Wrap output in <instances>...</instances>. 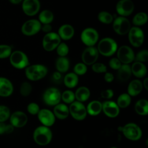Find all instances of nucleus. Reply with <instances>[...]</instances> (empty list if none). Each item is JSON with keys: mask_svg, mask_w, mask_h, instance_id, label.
Here are the masks:
<instances>
[{"mask_svg": "<svg viewBox=\"0 0 148 148\" xmlns=\"http://www.w3.org/2000/svg\"><path fill=\"white\" fill-rule=\"evenodd\" d=\"M118 49L116 41L113 39L106 37L102 38L98 44L97 50L99 54L105 57H110L113 56Z\"/></svg>", "mask_w": 148, "mask_h": 148, "instance_id": "1", "label": "nucleus"}, {"mask_svg": "<svg viewBox=\"0 0 148 148\" xmlns=\"http://www.w3.org/2000/svg\"><path fill=\"white\" fill-rule=\"evenodd\" d=\"M53 134L49 127L41 125L38 127L34 131L33 138L35 142L40 146L48 145L51 140Z\"/></svg>", "mask_w": 148, "mask_h": 148, "instance_id": "2", "label": "nucleus"}, {"mask_svg": "<svg viewBox=\"0 0 148 148\" xmlns=\"http://www.w3.org/2000/svg\"><path fill=\"white\" fill-rule=\"evenodd\" d=\"M25 69V76L31 81H37L43 78L48 72L47 67L42 64L29 65Z\"/></svg>", "mask_w": 148, "mask_h": 148, "instance_id": "3", "label": "nucleus"}, {"mask_svg": "<svg viewBox=\"0 0 148 148\" xmlns=\"http://www.w3.org/2000/svg\"><path fill=\"white\" fill-rule=\"evenodd\" d=\"M9 58L10 64L16 69H24L29 65L27 56L22 51L16 50L12 51Z\"/></svg>", "mask_w": 148, "mask_h": 148, "instance_id": "4", "label": "nucleus"}, {"mask_svg": "<svg viewBox=\"0 0 148 148\" xmlns=\"http://www.w3.org/2000/svg\"><path fill=\"white\" fill-rule=\"evenodd\" d=\"M119 130L122 131L126 138L133 141L139 140L142 135L140 128L133 123H130L123 127H120Z\"/></svg>", "mask_w": 148, "mask_h": 148, "instance_id": "5", "label": "nucleus"}, {"mask_svg": "<svg viewBox=\"0 0 148 148\" xmlns=\"http://www.w3.org/2000/svg\"><path fill=\"white\" fill-rule=\"evenodd\" d=\"M61 40L57 33L54 32L46 33L42 39L43 48L46 51H53L61 43Z\"/></svg>", "mask_w": 148, "mask_h": 148, "instance_id": "6", "label": "nucleus"}, {"mask_svg": "<svg viewBox=\"0 0 148 148\" xmlns=\"http://www.w3.org/2000/svg\"><path fill=\"white\" fill-rule=\"evenodd\" d=\"M99 39V34L94 28L88 27L84 29L80 34V39L87 46H94Z\"/></svg>", "mask_w": 148, "mask_h": 148, "instance_id": "7", "label": "nucleus"}, {"mask_svg": "<svg viewBox=\"0 0 148 148\" xmlns=\"http://www.w3.org/2000/svg\"><path fill=\"white\" fill-rule=\"evenodd\" d=\"M127 34L128 40L132 46L139 47L143 43L145 39L144 33L142 29L139 27L135 26L131 27Z\"/></svg>", "mask_w": 148, "mask_h": 148, "instance_id": "8", "label": "nucleus"}, {"mask_svg": "<svg viewBox=\"0 0 148 148\" xmlns=\"http://www.w3.org/2000/svg\"><path fill=\"white\" fill-rule=\"evenodd\" d=\"M113 28L114 32L120 35L127 34L131 28V23L125 17L119 16L113 21Z\"/></svg>", "mask_w": 148, "mask_h": 148, "instance_id": "9", "label": "nucleus"}, {"mask_svg": "<svg viewBox=\"0 0 148 148\" xmlns=\"http://www.w3.org/2000/svg\"><path fill=\"white\" fill-rule=\"evenodd\" d=\"M61 94L58 89L50 87L45 90L43 95L44 102L49 106H55L60 102Z\"/></svg>", "mask_w": 148, "mask_h": 148, "instance_id": "10", "label": "nucleus"}, {"mask_svg": "<svg viewBox=\"0 0 148 148\" xmlns=\"http://www.w3.org/2000/svg\"><path fill=\"white\" fill-rule=\"evenodd\" d=\"M69 114L72 117L79 121L84 120L87 116V110L85 106L82 103V102L79 101H73L70 104L69 107Z\"/></svg>", "mask_w": 148, "mask_h": 148, "instance_id": "11", "label": "nucleus"}, {"mask_svg": "<svg viewBox=\"0 0 148 148\" xmlns=\"http://www.w3.org/2000/svg\"><path fill=\"white\" fill-rule=\"evenodd\" d=\"M41 25L42 24L38 20L30 19L23 23L21 31L22 34L25 36H32L40 31Z\"/></svg>", "mask_w": 148, "mask_h": 148, "instance_id": "12", "label": "nucleus"}, {"mask_svg": "<svg viewBox=\"0 0 148 148\" xmlns=\"http://www.w3.org/2000/svg\"><path fill=\"white\" fill-rule=\"evenodd\" d=\"M117 58L123 64H129L135 60L133 50L128 46L123 45L117 50Z\"/></svg>", "mask_w": 148, "mask_h": 148, "instance_id": "13", "label": "nucleus"}, {"mask_svg": "<svg viewBox=\"0 0 148 148\" xmlns=\"http://www.w3.org/2000/svg\"><path fill=\"white\" fill-rule=\"evenodd\" d=\"M99 56V53L94 46H87L82 54V62L86 65H91L96 62Z\"/></svg>", "mask_w": 148, "mask_h": 148, "instance_id": "14", "label": "nucleus"}, {"mask_svg": "<svg viewBox=\"0 0 148 148\" xmlns=\"http://www.w3.org/2000/svg\"><path fill=\"white\" fill-rule=\"evenodd\" d=\"M134 8V3L131 0H120L116 5L117 13L123 17H127L131 14Z\"/></svg>", "mask_w": 148, "mask_h": 148, "instance_id": "15", "label": "nucleus"}, {"mask_svg": "<svg viewBox=\"0 0 148 148\" xmlns=\"http://www.w3.org/2000/svg\"><path fill=\"white\" fill-rule=\"evenodd\" d=\"M22 2V9L27 16H34L39 12L40 8L39 0H23Z\"/></svg>", "mask_w": 148, "mask_h": 148, "instance_id": "16", "label": "nucleus"}, {"mask_svg": "<svg viewBox=\"0 0 148 148\" xmlns=\"http://www.w3.org/2000/svg\"><path fill=\"white\" fill-rule=\"evenodd\" d=\"M37 115L39 121L43 125L49 127L52 126L55 123L56 117L53 112L49 109H40Z\"/></svg>", "mask_w": 148, "mask_h": 148, "instance_id": "17", "label": "nucleus"}, {"mask_svg": "<svg viewBox=\"0 0 148 148\" xmlns=\"http://www.w3.org/2000/svg\"><path fill=\"white\" fill-rule=\"evenodd\" d=\"M9 120L10 124L14 127L21 128L25 126L27 123L28 117L22 111H16L10 114Z\"/></svg>", "mask_w": 148, "mask_h": 148, "instance_id": "18", "label": "nucleus"}, {"mask_svg": "<svg viewBox=\"0 0 148 148\" xmlns=\"http://www.w3.org/2000/svg\"><path fill=\"white\" fill-rule=\"evenodd\" d=\"M102 110L109 117H117L120 112V108L117 104L112 101H106L102 103Z\"/></svg>", "mask_w": 148, "mask_h": 148, "instance_id": "19", "label": "nucleus"}, {"mask_svg": "<svg viewBox=\"0 0 148 148\" xmlns=\"http://www.w3.org/2000/svg\"><path fill=\"white\" fill-rule=\"evenodd\" d=\"M13 86L8 79L0 77V97H8L12 94Z\"/></svg>", "mask_w": 148, "mask_h": 148, "instance_id": "20", "label": "nucleus"}, {"mask_svg": "<svg viewBox=\"0 0 148 148\" xmlns=\"http://www.w3.org/2000/svg\"><path fill=\"white\" fill-rule=\"evenodd\" d=\"M57 34L61 39L68 40L73 38L75 34V29L71 25L65 24L59 27Z\"/></svg>", "mask_w": 148, "mask_h": 148, "instance_id": "21", "label": "nucleus"}, {"mask_svg": "<svg viewBox=\"0 0 148 148\" xmlns=\"http://www.w3.org/2000/svg\"><path fill=\"white\" fill-rule=\"evenodd\" d=\"M53 113L56 117L60 120L66 119L69 114V108L64 103H58L54 106L53 109Z\"/></svg>", "mask_w": 148, "mask_h": 148, "instance_id": "22", "label": "nucleus"}, {"mask_svg": "<svg viewBox=\"0 0 148 148\" xmlns=\"http://www.w3.org/2000/svg\"><path fill=\"white\" fill-rule=\"evenodd\" d=\"M131 72L135 77L142 78L147 73V68L143 62L135 61L131 66Z\"/></svg>", "mask_w": 148, "mask_h": 148, "instance_id": "23", "label": "nucleus"}, {"mask_svg": "<svg viewBox=\"0 0 148 148\" xmlns=\"http://www.w3.org/2000/svg\"><path fill=\"white\" fill-rule=\"evenodd\" d=\"M142 88V82L138 79H135L129 83L127 87V93L130 96L135 97L140 93Z\"/></svg>", "mask_w": 148, "mask_h": 148, "instance_id": "24", "label": "nucleus"}, {"mask_svg": "<svg viewBox=\"0 0 148 148\" xmlns=\"http://www.w3.org/2000/svg\"><path fill=\"white\" fill-rule=\"evenodd\" d=\"M132 75L131 66L129 64H121L117 70V77L121 82L127 81Z\"/></svg>", "mask_w": 148, "mask_h": 148, "instance_id": "25", "label": "nucleus"}, {"mask_svg": "<svg viewBox=\"0 0 148 148\" xmlns=\"http://www.w3.org/2000/svg\"><path fill=\"white\" fill-rule=\"evenodd\" d=\"M86 110L88 114L92 116H97L102 111V103L98 101H92L88 104Z\"/></svg>", "mask_w": 148, "mask_h": 148, "instance_id": "26", "label": "nucleus"}, {"mask_svg": "<svg viewBox=\"0 0 148 148\" xmlns=\"http://www.w3.org/2000/svg\"><path fill=\"white\" fill-rule=\"evenodd\" d=\"M75 96V99H76L77 101L81 102H85L89 98L90 96V90L85 86L80 87L76 90Z\"/></svg>", "mask_w": 148, "mask_h": 148, "instance_id": "27", "label": "nucleus"}, {"mask_svg": "<svg viewBox=\"0 0 148 148\" xmlns=\"http://www.w3.org/2000/svg\"><path fill=\"white\" fill-rule=\"evenodd\" d=\"M69 61L66 57H59L56 61V68L58 72L65 73L69 68Z\"/></svg>", "mask_w": 148, "mask_h": 148, "instance_id": "28", "label": "nucleus"}, {"mask_svg": "<svg viewBox=\"0 0 148 148\" xmlns=\"http://www.w3.org/2000/svg\"><path fill=\"white\" fill-rule=\"evenodd\" d=\"M64 83L66 87L69 88H74L79 83L78 76L74 72L68 73L64 77Z\"/></svg>", "mask_w": 148, "mask_h": 148, "instance_id": "29", "label": "nucleus"}, {"mask_svg": "<svg viewBox=\"0 0 148 148\" xmlns=\"http://www.w3.org/2000/svg\"><path fill=\"white\" fill-rule=\"evenodd\" d=\"M135 110L139 115H147L148 114V101L145 99L138 101L135 105Z\"/></svg>", "mask_w": 148, "mask_h": 148, "instance_id": "30", "label": "nucleus"}, {"mask_svg": "<svg viewBox=\"0 0 148 148\" xmlns=\"http://www.w3.org/2000/svg\"><path fill=\"white\" fill-rule=\"evenodd\" d=\"M39 22L43 24H50L54 19V14L53 12L48 9L43 10L38 16Z\"/></svg>", "mask_w": 148, "mask_h": 148, "instance_id": "31", "label": "nucleus"}, {"mask_svg": "<svg viewBox=\"0 0 148 148\" xmlns=\"http://www.w3.org/2000/svg\"><path fill=\"white\" fill-rule=\"evenodd\" d=\"M148 20L147 14L143 12L137 13L133 17L132 22L136 27L142 26L145 25Z\"/></svg>", "mask_w": 148, "mask_h": 148, "instance_id": "32", "label": "nucleus"}, {"mask_svg": "<svg viewBox=\"0 0 148 148\" xmlns=\"http://www.w3.org/2000/svg\"><path fill=\"white\" fill-rule=\"evenodd\" d=\"M131 102V96L128 93H123L118 97L116 103L119 108H125L130 105Z\"/></svg>", "mask_w": 148, "mask_h": 148, "instance_id": "33", "label": "nucleus"}, {"mask_svg": "<svg viewBox=\"0 0 148 148\" xmlns=\"http://www.w3.org/2000/svg\"><path fill=\"white\" fill-rule=\"evenodd\" d=\"M98 20L105 24H110L113 21V16L111 13L106 11H101L98 14Z\"/></svg>", "mask_w": 148, "mask_h": 148, "instance_id": "34", "label": "nucleus"}, {"mask_svg": "<svg viewBox=\"0 0 148 148\" xmlns=\"http://www.w3.org/2000/svg\"><path fill=\"white\" fill-rule=\"evenodd\" d=\"M61 99L65 103H71L75 99V93L71 90H66L61 94Z\"/></svg>", "mask_w": 148, "mask_h": 148, "instance_id": "35", "label": "nucleus"}, {"mask_svg": "<svg viewBox=\"0 0 148 148\" xmlns=\"http://www.w3.org/2000/svg\"><path fill=\"white\" fill-rule=\"evenodd\" d=\"M10 114V110L7 106L0 105V122H5L9 119Z\"/></svg>", "mask_w": 148, "mask_h": 148, "instance_id": "36", "label": "nucleus"}, {"mask_svg": "<svg viewBox=\"0 0 148 148\" xmlns=\"http://www.w3.org/2000/svg\"><path fill=\"white\" fill-rule=\"evenodd\" d=\"M12 52V47L8 45H0V59L9 58Z\"/></svg>", "mask_w": 148, "mask_h": 148, "instance_id": "37", "label": "nucleus"}, {"mask_svg": "<svg viewBox=\"0 0 148 148\" xmlns=\"http://www.w3.org/2000/svg\"><path fill=\"white\" fill-rule=\"evenodd\" d=\"M32 87L31 84L28 82H24L22 83L20 87V94L23 97L28 96L32 92Z\"/></svg>", "mask_w": 148, "mask_h": 148, "instance_id": "38", "label": "nucleus"}, {"mask_svg": "<svg viewBox=\"0 0 148 148\" xmlns=\"http://www.w3.org/2000/svg\"><path fill=\"white\" fill-rule=\"evenodd\" d=\"M57 54L60 57H66L69 53V47L64 42H61L56 47Z\"/></svg>", "mask_w": 148, "mask_h": 148, "instance_id": "39", "label": "nucleus"}, {"mask_svg": "<svg viewBox=\"0 0 148 148\" xmlns=\"http://www.w3.org/2000/svg\"><path fill=\"white\" fill-rule=\"evenodd\" d=\"M87 71V67L86 64L83 62H79L76 64L74 68L73 71L75 74L78 75H84Z\"/></svg>", "mask_w": 148, "mask_h": 148, "instance_id": "40", "label": "nucleus"}, {"mask_svg": "<svg viewBox=\"0 0 148 148\" xmlns=\"http://www.w3.org/2000/svg\"><path fill=\"white\" fill-rule=\"evenodd\" d=\"M92 70L97 73H105L107 71L106 66L101 62H95L92 65L91 67Z\"/></svg>", "mask_w": 148, "mask_h": 148, "instance_id": "41", "label": "nucleus"}, {"mask_svg": "<svg viewBox=\"0 0 148 148\" xmlns=\"http://www.w3.org/2000/svg\"><path fill=\"white\" fill-rule=\"evenodd\" d=\"M135 60L136 61L141 62H146L148 60V51L145 49L139 51L135 56Z\"/></svg>", "mask_w": 148, "mask_h": 148, "instance_id": "42", "label": "nucleus"}, {"mask_svg": "<svg viewBox=\"0 0 148 148\" xmlns=\"http://www.w3.org/2000/svg\"><path fill=\"white\" fill-rule=\"evenodd\" d=\"M28 112L32 115H36L38 113L40 110V108L39 105L35 102H31L29 103L27 108Z\"/></svg>", "mask_w": 148, "mask_h": 148, "instance_id": "43", "label": "nucleus"}, {"mask_svg": "<svg viewBox=\"0 0 148 148\" xmlns=\"http://www.w3.org/2000/svg\"><path fill=\"white\" fill-rule=\"evenodd\" d=\"M121 62L117 58H112L109 62V66L114 70H118L121 66Z\"/></svg>", "mask_w": 148, "mask_h": 148, "instance_id": "44", "label": "nucleus"}, {"mask_svg": "<svg viewBox=\"0 0 148 148\" xmlns=\"http://www.w3.org/2000/svg\"><path fill=\"white\" fill-rule=\"evenodd\" d=\"M114 95V92L112 89H106L102 91L101 95L102 98L106 99H111Z\"/></svg>", "mask_w": 148, "mask_h": 148, "instance_id": "45", "label": "nucleus"}, {"mask_svg": "<svg viewBox=\"0 0 148 148\" xmlns=\"http://www.w3.org/2000/svg\"><path fill=\"white\" fill-rule=\"evenodd\" d=\"M52 29V26L50 24H43L41 25V29L43 32L45 33H49L50 32H51Z\"/></svg>", "mask_w": 148, "mask_h": 148, "instance_id": "46", "label": "nucleus"}, {"mask_svg": "<svg viewBox=\"0 0 148 148\" xmlns=\"http://www.w3.org/2000/svg\"><path fill=\"white\" fill-rule=\"evenodd\" d=\"M104 79L108 83H111L114 80V76L112 73L105 72L104 75Z\"/></svg>", "mask_w": 148, "mask_h": 148, "instance_id": "47", "label": "nucleus"}, {"mask_svg": "<svg viewBox=\"0 0 148 148\" xmlns=\"http://www.w3.org/2000/svg\"><path fill=\"white\" fill-rule=\"evenodd\" d=\"M6 124L5 122H0V135L5 134Z\"/></svg>", "mask_w": 148, "mask_h": 148, "instance_id": "48", "label": "nucleus"}, {"mask_svg": "<svg viewBox=\"0 0 148 148\" xmlns=\"http://www.w3.org/2000/svg\"><path fill=\"white\" fill-rule=\"evenodd\" d=\"M14 127L12 125V124H6V132L5 134H9L12 133L13 130H14Z\"/></svg>", "mask_w": 148, "mask_h": 148, "instance_id": "49", "label": "nucleus"}, {"mask_svg": "<svg viewBox=\"0 0 148 148\" xmlns=\"http://www.w3.org/2000/svg\"><path fill=\"white\" fill-rule=\"evenodd\" d=\"M53 77L54 80H59L61 78V74L58 71L55 72L53 75Z\"/></svg>", "mask_w": 148, "mask_h": 148, "instance_id": "50", "label": "nucleus"}, {"mask_svg": "<svg viewBox=\"0 0 148 148\" xmlns=\"http://www.w3.org/2000/svg\"><path fill=\"white\" fill-rule=\"evenodd\" d=\"M143 84V87H145V88L147 90H148V79L147 78H145L142 83Z\"/></svg>", "mask_w": 148, "mask_h": 148, "instance_id": "51", "label": "nucleus"}, {"mask_svg": "<svg viewBox=\"0 0 148 148\" xmlns=\"http://www.w3.org/2000/svg\"><path fill=\"white\" fill-rule=\"evenodd\" d=\"M23 0H9V1L14 5H17L19 4L20 3H21Z\"/></svg>", "mask_w": 148, "mask_h": 148, "instance_id": "52", "label": "nucleus"}, {"mask_svg": "<svg viewBox=\"0 0 148 148\" xmlns=\"http://www.w3.org/2000/svg\"><path fill=\"white\" fill-rule=\"evenodd\" d=\"M110 148H117V147H114V146H113V147H111Z\"/></svg>", "mask_w": 148, "mask_h": 148, "instance_id": "53", "label": "nucleus"}]
</instances>
